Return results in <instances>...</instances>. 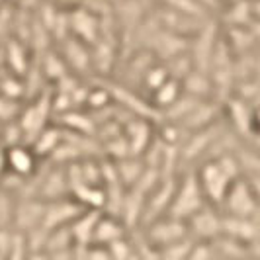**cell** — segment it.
Here are the masks:
<instances>
[{"mask_svg": "<svg viewBox=\"0 0 260 260\" xmlns=\"http://www.w3.org/2000/svg\"><path fill=\"white\" fill-rule=\"evenodd\" d=\"M239 172L241 169H239L235 155L223 153L215 158H209L202 169L196 170V176H198L200 188L204 192V198L209 200V204H213V206H221L231 182L235 178H239Z\"/></svg>", "mask_w": 260, "mask_h": 260, "instance_id": "1", "label": "cell"}, {"mask_svg": "<svg viewBox=\"0 0 260 260\" xmlns=\"http://www.w3.org/2000/svg\"><path fill=\"white\" fill-rule=\"evenodd\" d=\"M204 204H206V198H204V192L200 188L198 176H196V172H188L182 178V184H176V190L172 194L167 215L186 221Z\"/></svg>", "mask_w": 260, "mask_h": 260, "instance_id": "2", "label": "cell"}, {"mask_svg": "<svg viewBox=\"0 0 260 260\" xmlns=\"http://www.w3.org/2000/svg\"><path fill=\"white\" fill-rule=\"evenodd\" d=\"M221 208H225L227 215L258 219V190L247 178H235L223 198Z\"/></svg>", "mask_w": 260, "mask_h": 260, "instance_id": "3", "label": "cell"}, {"mask_svg": "<svg viewBox=\"0 0 260 260\" xmlns=\"http://www.w3.org/2000/svg\"><path fill=\"white\" fill-rule=\"evenodd\" d=\"M143 235L151 243V247L160 250V248L169 247L190 233H188V225L184 219H176V217H170L165 213V215L156 217L155 221L147 223V229L143 231Z\"/></svg>", "mask_w": 260, "mask_h": 260, "instance_id": "4", "label": "cell"}, {"mask_svg": "<svg viewBox=\"0 0 260 260\" xmlns=\"http://www.w3.org/2000/svg\"><path fill=\"white\" fill-rule=\"evenodd\" d=\"M51 106H53L51 92L43 90V94L39 92L31 104L20 110L18 121H20V125L24 129V141L27 145L31 143L34 137L45 127V119H47L49 112H51Z\"/></svg>", "mask_w": 260, "mask_h": 260, "instance_id": "5", "label": "cell"}, {"mask_svg": "<svg viewBox=\"0 0 260 260\" xmlns=\"http://www.w3.org/2000/svg\"><path fill=\"white\" fill-rule=\"evenodd\" d=\"M186 225L188 233L196 241H211L217 235H221V215H217V211L209 204H204L196 213H192L186 219Z\"/></svg>", "mask_w": 260, "mask_h": 260, "instance_id": "6", "label": "cell"}, {"mask_svg": "<svg viewBox=\"0 0 260 260\" xmlns=\"http://www.w3.org/2000/svg\"><path fill=\"white\" fill-rule=\"evenodd\" d=\"M69 20V36L92 45L100 38V18L88 10L86 6H78L67 16Z\"/></svg>", "mask_w": 260, "mask_h": 260, "instance_id": "7", "label": "cell"}, {"mask_svg": "<svg viewBox=\"0 0 260 260\" xmlns=\"http://www.w3.org/2000/svg\"><path fill=\"white\" fill-rule=\"evenodd\" d=\"M43 208H45L43 200L34 198V196H22V200L14 206V229L27 233V231L39 227L41 225V217H43Z\"/></svg>", "mask_w": 260, "mask_h": 260, "instance_id": "8", "label": "cell"}, {"mask_svg": "<svg viewBox=\"0 0 260 260\" xmlns=\"http://www.w3.org/2000/svg\"><path fill=\"white\" fill-rule=\"evenodd\" d=\"M38 169V155L27 143H18L6 147V170L22 178H29Z\"/></svg>", "mask_w": 260, "mask_h": 260, "instance_id": "9", "label": "cell"}, {"mask_svg": "<svg viewBox=\"0 0 260 260\" xmlns=\"http://www.w3.org/2000/svg\"><path fill=\"white\" fill-rule=\"evenodd\" d=\"M221 235L233 237V239L245 243V245L258 243V237H260L258 219H252V217H237V215H227V213H225L221 217Z\"/></svg>", "mask_w": 260, "mask_h": 260, "instance_id": "10", "label": "cell"}, {"mask_svg": "<svg viewBox=\"0 0 260 260\" xmlns=\"http://www.w3.org/2000/svg\"><path fill=\"white\" fill-rule=\"evenodd\" d=\"M63 43V59L69 69L77 71L78 75H84L92 69V57L90 49L84 41L73 38V36H67L65 39H61Z\"/></svg>", "mask_w": 260, "mask_h": 260, "instance_id": "11", "label": "cell"}, {"mask_svg": "<svg viewBox=\"0 0 260 260\" xmlns=\"http://www.w3.org/2000/svg\"><path fill=\"white\" fill-rule=\"evenodd\" d=\"M125 235V223L119 221L116 215H102L98 217L96 227H94V235H92V243L98 245H108L112 241H116L119 237Z\"/></svg>", "mask_w": 260, "mask_h": 260, "instance_id": "12", "label": "cell"}, {"mask_svg": "<svg viewBox=\"0 0 260 260\" xmlns=\"http://www.w3.org/2000/svg\"><path fill=\"white\" fill-rule=\"evenodd\" d=\"M182 88L186 94L196 96L200 100H206L213 94V84H211V78L206 71H200V69H192L186 77L180 80Z\"/></svg>", "mask_w": 260, "mask_h": 260, "instance_id": "13", "label": "cell"}, {"mask_svg": "<svg viewBox=\"0 0 260 260\" xmlns=\"http://www.w3.org/2000/svg\"><path fill=\"white\" fill-rule=\"evenodd\" d=\"M39 71L51 80H61L69 73V67H67L65 59L55 51H41Z\"/></svg>", "mask_w": 260, "mask_h": 260, "instance_id": "14", "label": "cell"}, {"mask_svg": "<svg viewBox=\"0 0 260 260\" xmlns=\"http://www.w3.org/2000/svg\"><path fill=\"white\" fill-rule=\"evenodd\" d=\"M180 94H182V84H180V80L169 77L160 86H156L155 90H153L155 108H169Z\"/></svg>", "mask_w": 260, "mask_h": 260, "instance_id": "15", "label": "cell"}, {"mask_svg": "<svg viewBox=\"0 0 260 260\" xmlns=\"http://www.w3.org/2000/svg\"><path fill=\"white\" fill-rule=\"evenodd\" d=\"M6 61L8 67L14 71V75H26V71L29 69L27 65V57H26V47L20 39H14L8 43V49H6Z\"/></svg>", "mask_w": 260, "mask_h": 260, "instance_id": "16", "label": "cell"}, {"mask_svg": "<svg viewBox=\"0 0 260 260\" xmlns=\"http://www.w3.org/2000/svg\"><path fill=\"white\" fill-rule=\"evenodd\" d=\"M165 2V6H170V8H174V10H180L184 14H190V16H198V18H211L209 16V10L204 6V4H200L198 0H162Z\"/></svg>", "mask_w": 260, "mask_h": 260, "instance_id": "17", "label": "cell"}, {"mask_svg": "<svg viewBox=\"0 0 260 260\" xmlns=\"http://www.w3.org/2000/svg\"><path fill=\"white\" fill-rule=\"evenodd\" d=\"M106 248L110 252V258H129V256H135L133 243L125 239V235L116 239V241H112V243H108Z\"/></svg>", "mask_w": 260, "mask_h": 260, "instance_id": "18", "label": "cell"}, {"mask_svg": "<svg viewBox=\"0 0 260 260\" xmlns=\"http://www.w3.org/2000/svg\"><path fill=\"white\" fill-rule=\"evenodd\" d=\"M0 94L2 96H8V98H22L26 96V84H22L18 80V75H12V77H4L0 80Z\"/></svg>", "mask_w": 260, "mask_h": 260, "instance_id": "19", "label": "cell"}, {"mask_svg": "<svg viewBox=\"0 0 260 260\" xmlns=\"http://www.w3.org/2000/svg\"><path fill=\"white\" fill-rule=\"evenodd\" d=\"M14 217V202L12 194L8 190H0V229H6L12 225Z\"/></svg>", "mask_w": 260, "mask_h": 260, "instance_id": "20", "label": "cell"}, {"mask_svg": "<svg viewBox=\"0 0 260 260\" xmlns=\"http://www.w3.org/2000/svg\"><path fill=\"white\" fill-rule=\"evenodd\" d=\"M20 104L14 100V98H8V96H2L0 94V123H6L10 119H16L18 114H20Z\"/></svg>", "mask_w": 260, "mask_h": 260, "instance_id": "21", "label": "cell"}, {"mask_svg": "<svg viewBox=\"0 0 260 260\" xmlns=\"http://www.w3.org/2000/svg\"><path fill=\"white\" fill-rule=\"evenodd\" d=\"M4 170H6V149L0 143V176H2Z\"/></svg>", "mask_w": 260, "mask_h": 260, "instance_id": "22", "label": "cell"}, {"mask_svg": "<svg viewBox=\"0 0 260 260\" xmlns=\"http://www.w3.org/2000/svg\"><path fill=\"white\" fill-rule=\"evenodd\" d=\"M0 4H2V0H0Z\"/></svg>", "mask_w": 260, "mask_h": 260, "instance_id": "23", "label": "cell"}, {"mask_svg": "<svg viewBox=\"0 0 260 260\" xmlns=\"http://www.w3.org/2000/svg\"><path fill=\"white\" fill-rule=\"evenodd\" d=\"M14 2H16V0H14Z\"/></svg>", "mask_w": 260, "mask_h": 260, "instance_id": "24", "label": "cell"}]
</instances>
